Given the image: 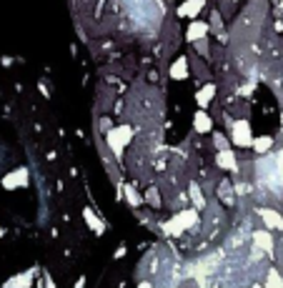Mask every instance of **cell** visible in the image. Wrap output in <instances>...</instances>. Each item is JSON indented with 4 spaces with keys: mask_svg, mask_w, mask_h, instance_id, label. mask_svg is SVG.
I'll return each mask as SVG.
<instances>
[{
    "mask_svg": "<svg viewBox=\"0 0 283 288\" xmlns=\"http://www.w3.org/2000/svg\"><path fill=\"white\" fill-rule=\"evenodd\" d=\"M198 221H200L198 208H181V211H175V213L170 216L168 223H163V230H166L168 235H181V233H186V230L196 228Z\"/></svg>",
    "mask_w": 283,
    "mask_h": 288,
    "instance_id": "obj_1",
    "label": "cell"
},
{
    "mask_svg": "<svg viewBox=\"0 0 283 288\" xmlns=\"http://www.w3.org/2000/svg\"><path fill=\"white\" fill-rule=\"evenodd\" d=\"M230 143L238 145V148H253V136H251V123L246 118L236 120L233 123V138Z\"/></svg>",
    "mask_w": 283,
    "mask_h": 288,
    "instance_id": "obj_2",
    "label": "cell"
},
{
    "mask_svg": "<svg viewBox=\"0 0 283 288\" xmlns=\"http://www.w3.org/2000/svg\"><path fill=\"white\" fill-rule=\"evenodd\" d=\"M258 216H261L263 226H266L268 230H283V216H281V211H276V208H268V205H261V208H258Z\"/></svg>",
    "mask_w": 283,
    "mask_h": 288,
    "instance_id": "obj_3",
    "label": "cell"
},
{
    "mask_svg": "<svg viewBox=\"0 0 283 288\" xmlns=\"http://www.w3.org/2000/svg\"><path fill=\"white\" fill-rule=\"evenodd\" d=\"M253 243L266 253V256H273L276 253V238L271 235V230L263 228V230H255L253 233Z\"/></svg>",
    "mask_w": 283,
    "mask_h": 288,
    "instance_id": "obj_4",
    "label": "cell"
},
{
    "mask_svg": "<svg viewBox=\"0 0 283 288\" xmlns=\"http://www.w3.org/2000/svg\"><path fill=\"white\" fill-rule=\"evenodd\" d=\"M0 186H3L5 191H13V188H18V186H28V168H18V171L3 175Z\"/></svg>",
    "mask_w": 283,
    "mask_h": 288,
    "instance_id": "obj_5",
    "label": "cell"
},
{
    "mask_svg": "<svg viewBox=\"0 0 283 288\" xmlns=\"http://www.w3.org/2000/svg\"><path fill=\"white\" fill-rule=\"evenodd\" d=\"M35 273H38V268H30V271H25V273H18V276H13L8 283H3V288H30L33 286Z\"/></svg>",
    "mask_w": 283,
    "mask_h": 288,
    "instance_id": "obj_6",
    "label": "cell"
},
{
    "mask_svg": "<svg viewBox=\"0 0 283 288\" xmlns=\"http://www.w3.org/2000/svg\"><path fill=\"white\" fill-rule=\"evenodd\" d=\"M216 163H218V168H223V171H233L238 173V161H236V155L230 153V150H218V155H216Z\"/></svg>",
    "mask_w": 283,
    "mask_h": 288,
    "instance_id": "obj_7",
    "label": "cell"
},
{
    "mask_svg": "<svg viewBox=\"0 0 283 288\" xmlns=\"http://www.w3.org/2000/svg\"><path fill=\"white\" fill-rule=\"evenodd\" d=\"M188 75H191V73H188V58L181 56L170 65V78H173V81H186Z\"/></svg>",
    "mask_w": 283,
    "mask_h": 288,
    "instance_id": "obj_8",
    "label": "cell"
},
{
    "mask_svg": "<svg viewBox=\"0 0 283 288\" xmlns=\"http://www.w3.org/2000/svg\"><path fill=\"white\" fill-rule=\"evenodd\" d=\"M200 10H203V0H186V3L178 8V15H183V18H196V15H200Z\"/></svg>",
    "mask_w": 283,
    "mask_h": 288,
    "instance_id": "obj_9",
    "label": "cell"
},
{
    "mask_svg": "<svg viewBox=\"0 0 283 288\" xmlns=\"http://www.w3.org/2000/svg\"><path fill=\"white\" fill-rule=\"evenodd\" d=\"M208 33H211V25H208V23L193 20V23H191V28H188V40H191V43H196V40H200V38H208Z\"/></svg>",
    "mask_w": 283,
    "mask_h": 288,
    "instance_id": "obj_10",
    "label": "cell"
},
{
    "mask_svg": "<svg viewBox=\"0 0 283 288\" xmlns=\"http://www.w3.org/2000/svg\"><path fill=\"white\" fill-rule=\"evenodd\" d=\"M193 128H196V133H211V128H213V120H211V115L198 111V113L193 115Z\"/></svg>",
    "mask_w": 283,
    "mask_h": 288,
    "instance_id": "obj_11",
    "label": "cell"
},
{
    "mask_svg": "<svg viewBox=\"0 0 283 288\" xmlns=\"http://www.w3.org/2000/svg\"><path fill=\"white\" fill-rule=\"evenodd\" d=\"M213 95H216V83H205V86H203L198 93H196V100H198L200 108H205V106H211Z\"/></svg>",
    "mask_w": 283,
    "mask_h": 288,
    "instance_id": "obj_12",
    "label": "cell"
},
{
    "mask_svg": "<svg viewBox=\"0 0 283 288\" xmlns=\"http://www.w3.org/2000/svg\"><path fill=\"white\" fill-rule=\"evenodd\" d=\"M266 288H283V273L278 268H266Z\"/></svg>",
    "mask_w": 283,
    "mask_h": 288,
    "instance_id": "obj_13",
    "label": "cell"
},
{
    "mask_svg": "<svg viewBox=\"0 0 283 288\" xmlns=\"http://www.w3.org/2000/svg\"><path fill=\"white\" fill-rule=\"evenodd\" d=\"M83 218H85V223H88L90 228L95 230L98 235H100V233L106 230V226H103V221H100V218H98V216L93 213V208H83Z\"/></svg>",
    "mask_w": 283,
    "mask_h": 288,
    "instance_id": "obj_14",
    "label": "cell"
},
{
    "mask_svg": "<svg viewBox=\"0 0 283 288\" xmlns=\"http://www.w3.org/2000/svg\"><path fill=\"white\" fill-rule=\"evenodd\" d=\"M191 201H193V208L205 211V196H203V191L198 188V183H196V180H191Z\"/></svg>",
    "mask_w": 283,
    "mask_h": 288,
    "instance_id": "obj_15",
    "label": "cell"
},
{
    "mask_svg": "<svg viewBox=\"0 0 283 288\" xmlns=\"http://www.w3.org/2000/svg\"><path fill=\"white\" fill-rule=\"evenodd\" d=\"M236 193H233V188H230V183L228 180H221V186H218V201L228 203V205H233L236 203V198H233Z\"/></svg>",
    "mask_w": 283,
    "mask_h": 288,
    "instance_id": "obj_16",
    "label": "cell"
},
{
    "mask_svg": "<svg viewBox=\"0 0 283 288\" xmlns=\"http://www.w3.org/2000/svg\"><path fill=\"white\" fill-rule=\"evenodd\" d=\"M123 193H125V201L131 203L133 208H138V205L145 201V198H143V196L138 193V191H136V188H133V186H125V188H123Z\"/></svg>",
    "mask_w": 283,
    "mask_h": 288,
    "instance_id": "obj_17",
    "label": "cell"
},
{
    "mask_svg": "<svg viewBox=\"0 0 283 288\" xmlns=\"http://www.w3.org/2000/svg\"><path fill=\"white\" fill-rule=\"evenodd\" d=\"M271 145H273V138H268V136H263V138H253V150L255 153H261V155H266Z\"/></svg>",
    "mask_w": 283,
    "mask_h": 288,
    "instance_id": "obj_18",
    "label": "cell"
},
{
    "mask_svg": "<svg viewBox=\"0 0 283 288\" xmlns=\"http://www.w3.org/2000/svg\"><path fill=\"white\" fill-rule=\"evenodd\" d=\"M145 201L150 203V205H153V208H161V193H158V191H156V188H148V193H145Z\"/></svg>",
    "mask_w": 283,
    "mask_h": 288,
    "instance_id": "obj_19",
    "label": "cell"
},
{
    "mask_svg": "<svg viewBox=\"0 0 283 288\" xmlns=\"http://www.w3.org/2000/svg\"><path fill=\"white\" fill-rule=\"evenodd\" d=\"M193 70H196V75H198L200 81H208V78H211V75H208V68L200 65L198 60H193Z\"/></svg>",
    "mask_w": 283,
    "mask_h": 288,
    "instance_id": "obj_20",
    "label": "cell"
},
{
    "mask_svg": "<svg viewBox=\"0 0 283 288\" xmlns=\"http://www.w3.org/2000/svg\"><path fill=\"white\" fill-rule=\"evenodd\" d=\"M196 50H198L203 58H211V56H208V53H211V50H208V38H200V40H196Z\"/></svg>",
    "mask_w": 283,
    "mask_h": 288,
    "instance_id": "obj_21",
    "label": "cell"
},
{
    "mask_svg": "<svg viewBox=\"0 0 283 288\" xmlns=\"http://www.w3.org/2000/svg\"><path fill=\"white\" fill-rule=\"evenodd\" d=\"M213 145H216L218 150H226V148H228V141L223 138V136H221V133H218V136H213Z\"/></svg>",
    "mask_w": 283,
    "mask_h": 288,
    "instance_id": "obj_22",
    "label": "cell"
},
{
    "mask_svg": "<svg viewBox=\"0 0 283 288\" xmlns=\"http://www.w3.org/2000/svg\"><path fill=\"white\" fill-rule=\"evenodd\" d=\"M138 288H156V283L150 278H138Z\"/></svg>",
    "mask_w": 283,
    "mask_h": 288,
    "instance_id": "obj_23",
    "label": "cell"
},
{
    "mask_svg": "<svg viewBox=\"0 0 283 288\" xmlns=\"http://www.w3.org/2000/svg\"><path fill=\"white\" fill-rule=\"evenodd\" d=\"M73 288H85V278H83V276H81V281H78V283H75Z\"/></svg>",
    "mask_w": 283,
    "mask_h": 288,
    "instance_id": "obj_24",
    "label": "cell"
},
{
    "mask_svg": "<svg viewBox=\"0 0 283 288\" xmlns=\"http://www.w3.org/2000/svg\"><path fill=\"white\" fill-rule=\"evenodd\" d=\"M45 288H56L53 286V281H50V276H45Z\"/></svg>",
    "mask_w": 283,
    "mask_h": 288,
    "instance_id": "obj_25",
    "label": "cell"
},
{
    "mask_svg": "<svg viewBox=\"0 0 283 288\" xmlns=\"http://www.w3.org/2000/svg\"><path fill=\"white\" fill-rule=\"evenodd\" d=\"M251 288H266V286H261V283H258V281H255V283H253V286H251Z\"/></svg>",
    "mask_w": 283,
    "mask_h": 288,
    "instance_id": "obj_26",
    "label": "cell"
}]
</instances>
